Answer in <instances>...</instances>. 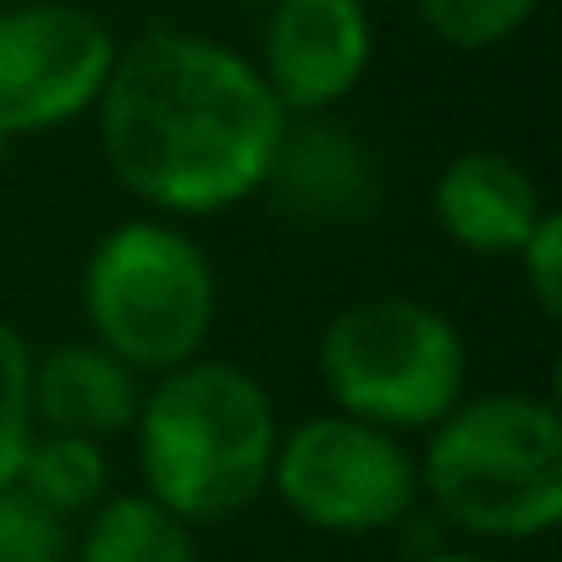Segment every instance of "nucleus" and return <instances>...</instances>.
I'll list each match as a JSON object with an SVG mask.
<instances>
[{"mask_svg":"<svg viewBox=\"0 0 562 562\" xmlns=\"http://www.w3.org/2000/svg\"><path fill=\"white\" fill-rule=\"evenodd\" d=\"M94 122L116 188L177 226L265 193L288 133L254 56L193 29H149L122 45Z\"/></svg>","mask_w":562,"mask_h":562,"instance_id":"obj_1","label":"nucleus"},{"mask_svg":"<svg viewBox=\"0 0 562 562\" xmlns=\"http://www.w3.org/2000/svg\"><path fill=\"white\" fill-rule=\"evenodd\" d=\"M138 491L188 529L232 524L270 491L281 414L265 381L232 359H193L144 381L133 419Z\"/></svg>","mask_w":562,"mask_h":562,"instance_id":"obj_2","label":"nucleus"},{"mask_svg":"<svg viewBox=\"0 0 562 562\" xmlns=\"http://www.w3.org/2000/svg\"><path fill=\"white\" fill-rule=\"evenodd\" d=\"M414 469L419 502L474 540L529 546L562 524V414L535 392H469Z\"/></svg>","mask_w":562,"mask_h":562,"instance_id":"obj_3","label":"nucleus"},{"mask_svg":"<svg viewBox=\"0 0 562 562\" xmlns=\"http://www.w3.org/2000/svg\"><path fill=\"white\" fill-rule=\"evenodd\" d=\"M78 304L89 342L122 359L138 381H155L210 353L221 276L188 226L133 215L89 248Z\"/></svg>","mask_w":562,"mask_h":562,"instance_id":"obj_4","label":"nucleus"},{"mask_svg":"<svg viewBox=\"0 0 562 562\" xmlns=\"http://www.w3.org/2000/svg\"><path fill=\"white\" fill-rule=\"evenodd\" d=\"M315 375L331 414L408 441L436 430L469 397V342L425 299L370 293L326 321Z\"/></svg>","mask_w":562,"mask_h":562,"instance_id":"obj_5","label":"nucleus"},{"mask_svg":"<svg viewBox=\"0 0 562 562\" xmlns=\"http://www.w3.org/2000/svg\"><path fill=\"white\" fill-rule=\"evenodd\" d=\"M265 496H276L315 535L370 540L397 529L419 507L414 447L326 408L299 425H281Z\"/></svg>","mask_w":562,"mask_h":562,"instance_id":"obj_6","label":"nucleus"},{"mask_svg":"<svg viewBox=\"0 0 562 562\" xmlns=\"http://www.w3.org/2000/svg\"><path fill=\"white\" fill-rule=\"evenodd\" d=\"M116 34L78 0H23L0 12V138L61 133L94 116L116 67Z\"/></svg>","mask_w":562,"mask_h":562,"instance_id":"obj_7","label":"nucleus"},{"mask_svg":"<svg viewBox=\"0 0 562 562\" xmlns=\"http://www.w3.org/2000/svg\"><path fill=\"white\" fill-rule=\"evenodd\" d=\"M375 61V18L359 0H276L259 40V78L270 100L299 116H331Z\"/></svg>","mask_w":562,"mask_h":562,"instance_id":"obj_8","label":"nucleus"},{"mask_svg":"<svg viewBox=\"0 0 562 562\" xmlns=\"http://www.w3.org/2000/svg\"><path fill=\"white\" fill-rule=\"evenodd\" d=\"M265 193L304 226H353L370 221L381 199V177L370 149L337 127L331 116H299L288 122L265 177Z\"/></svg>","mask_w":562,"mask_h":562,"instance_id":"obj_9","label":"nucleus"},{"mask_svg":"<svg viewBox=\"0 0 562 562\" xmlns=\"http://www.w3.org/2000/svg\"><path fill=\"white\" fill-rule=\"evenodd\" d=\"M430 215L441 237L474 259H513L546 221L535 177L502 149H463L441 166L430 188Z\"/></svg>","mask_w":562,"mask_h":562,"instance_id":"obj_10","label":"nucleus"},{"mask_svg":"<svg viewBox=\"0 0 562 562\" xmlns=\"http://www.w3.org/2000/svg\"><path fill=\"white\" fill-rule=\"evenodd\" d=\"M29 403H34V430L83 436V441L105 447L111 436L133 430L144 381L122 359H111L105 348L78 337V342H50L45 353H34Z\"/></svg>","mask_w":562,"mask_h":562,"instance_id":"obj_11","label":"nucleus"},{"mask_svg":"<svg viewBox=\"0 0 562 562\" xmlns=\"http://www.w3.org/2000/svg\"><path fill=\"white\" fill-rule=\"evenodd\" d=\"M78 562H199V529L171 518L144 491H111L72 535Z\"/></svg>","mask_w":562,"mask_h":562,"instance_id":"obj_12","label":"nucleus"},{"mask_svg":"<svg viewBox=\"0 0 562 562\" xmlns=\"http://www.w3.org/2000/svg\"><path fill=\"white\" fill-rule=\"evenodd\" d=\"M12 485L23 496H34L40 507H50L56 518L78 524L111 496V452L100 441H83V436L34 430Z\"/></svg>","mask_w":562,"mask_h":562,"instance_id":"obj_13","label":"nucleus"},{"mask_svg":"<svg viewBox=\"0 0 562 562\" xmlns=\"http://www.w3.org/2000/svg\"><path fill=\"white\" fill-rule=\"evenodd\" d=\"M425 29L452 45V50H496L507 45L518 29H529V18L540 12V0H414Z\"/></svg>","mask_w":562,"mask_h":562,"instance_id":"obj_14","label":"nucleus"},{"mask_svg":"<svg viewBox=\"0 0 562 562\" xmlns=\"http://www.w3.org/2000/svg\"><path fill=\"white\" fill-rule=\"evenodd\" d=\"M29 375H34V348L29 337L0 321V491L18 480V463L34 441V403H29Z\"/></svg>","mask_w":562,"mask_h":562,"instance_id":"obj_15","label":"nucleus"},{"mask_svg":"<svg viewBox=\"0 0 562 562\" xmlns=\"http://www.w3.org/2000/svg\"><path fill=\"white\" fill-rule=\"evenodd\" d=\"M0 562H72V524L7 485L0 491Z\"/></svg>","mask_w":562,"mask_h":562,"instance_id":"obj_16","label":"nucleus"},{"mask_svg":"<svg viewBox=\"0 0 562 562\" xmlns=\"http://www.w3.org/2000/svg\"><path fill=\"white\" fill-rule=\"evenodd\" d=\"M513 259H518V276H524L529 304H535L546 321H557V315H562V221H557V210H546V221L529 232V243H524Z\"/></svg>","mask_w":562,"mask_h":562,"instance_id":"obj_17","label":"nucleus"},{"mask_svg":"<svg viewBox=\"0 0 562 562\" xmlns=\"http://www.w3.org/2000/svg\"><path fill=\"white\" fill-rule=\"evenodd\" d=\"M419 562H502V557H491V551H430Z\"/></svg>","mask_w":562,"mask_h":562,"instance_id":"obj_18","label":"nucleus"},{"mask_svg":"<svg viewBox=\"0 0 562 562\" xmlns=\"http://www.w3.org/2000/svg\"><path fill=\"white\" fill-rule=\"evenodd\" d=\"M364 12H375V7H403V0H359Z\"/></svg>","mask_w":562,"mask_h":562,"instance_id":"obj_19","label":"nucleus"},{"mask_svg":"<svg viewBox=\"0 0 562 562\" xmlns=\"http://www.w3.org/2000/svg\"><path fill=\"white\" fill-rule=\"evenodd\" d=\"M7 155H12V144H7V138H0V160H7Z\"/></svg>","mask_w":562,"mask_h":562,"instance_id":"obj_20","label":"nucleus"}]
</instances>
